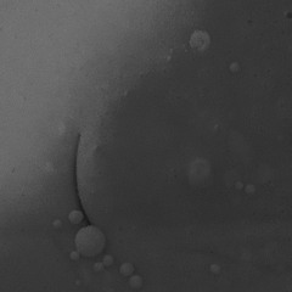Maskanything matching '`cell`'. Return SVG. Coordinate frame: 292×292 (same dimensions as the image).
<instances>
[{"mask_svg":"<svg viewBox=\"0 0 292 292\" xmlns=\"http://www.w3.org/2000/svg\"><path fill=\"white\" fill-rule=\"evenodd\" d=\"M83 218H84L83 212L82 210H78V209L72 210L68 215V219L71 220V223H73V224H79L83 220Z\"/></svg>","mask_w":292,"mask_h":292,"instance_id":"obj_2","label":"cell"},{"mask_svg":"<svg viewBox=\"0 0 292 292\" xmlns=\"http://www.w3.org/2000/svg\"><path fill=\"white\" fill-rule=\"evenodd\" d=\"M103 266H105V264H103L102 262L95 263V264H94V270L95 271H101L103 269Z\"/></svg>","mask_w":292,"mask_h":292,"instance_id":"obj_6","label":"cell"},{"mask_svg":"<svg viewBox=\"0 0 292 292\" xmlns=\"http://www.w3.org/2000/svg\"><path fill=\"white\" fill-rule=\"evenodd\" d=\"M210 271H212V273H219V271H220V266L214 263V264L210 265Z\"/></svg>","mask_w":292,"mask_h":292,"instance_id":"obj_9","label":"cell"},{"mask_svg":"<svg viewBox=\"0 0 292 292\" xmlns=\"http://www.w3.org/2000/svg\"><path fill=\"white\" fill-rule=\"evenodd\" d=\"M129 283H130L132 287L137 288L142 285V279L139 276V275H133V276L130 278V280H129Z\"/></svg>","mask_w":292,"mask_h":292,"instance_id":"obj_4","label":"cell"},{"mask_svg":"<svg viewBox=\"0 0 292 292\" xmlns=\"http://www.w3.org/2000/svg\"><path fill=\"white\" fill-rule=\"evenodd\" d=\"M79 253H80V252H79L78 249H77V251H72V252L69 253V257H71L72 261H77L78 258H79Z\"/></svg>","mask_w":292,"mask_h":292,"instance_id":"obj_7","label":"cell"},{"mask_svg":"<svg viewBox=\"0 0 292 292\" xmlns=\"http://www.w3.org/2000/svg\"><path fill=\"white\" fill-rule=\"evenodd\" d=\"M210 44V37L206 30H195L190 37V46L196 51H205Z\"/></svg>","mask_w":292,"mask_h":292,"instance_id":"obj_1","label":"cell"},{"mask_svg":"<svg viewBox=\"0 0 292 292\" xmlns=\"http://www.w3.org/2000/svg\"><path fill=\"white\" fill-rule=\"evenodd\" d=\"M54 226H55V228H60V226H61V220H55V222H54Z\"/></svg>","mask_w":292,"mask_h":292,"instance_id":"obj_12","label":"cell"},{"mask_svg":"<svg viewBox=\"0 0 292 292\" xmlns=\"http://www.w3.org/2000/svg\"><path fill=\"white\" fill-rule=\"evenodd\" d=\"M102 263L105 264V265H107V266L112 265V264H113V257H112L111 254H106V256L103 257Z\"/></svg>","mask_w":292,"mask_h":292,"instance_id":"obj_5","label":"cell"},{"mask_svg":"<svg viewBox=\"0 0 292 292\" xmlns=\"http://www.w3.org/2000/svg\"><path fill=\"white\" fill-rule=\"evenodd\" d=\"M239 69H240V66H239V63H236V62H235V63H231V64H230V71H231V72H237Z\"/></svg>","mask_w":292,"mask_h":292,"instance_id":"obj_10","label":"cell"},{"mask_svg":"<svg viewBox=\"0 0 292 292\" xmlns=\"http://www.w3.org/2000/svg\"><path fill=\"white\" fill-rule=\"evenodd\" d=\"M254 190H256V189H254V186H253V185H251V184H248V185H246V186H245V191L247 193H253Z\"/></svg>","mask_w":292,"mask_h":292,"instance_id":"obj_8","label":"cell"},{"mask_svg":"<svg viewBox=\"0 0 292 292\" xmlns=\"http://www.w3.org/2000/svg\"><path fill=\"white\" fill-rule=\"evenodd\" d=\"M235 188H236V189H244V184H242L241 181H237L236 184H235Z\"/></svg>","mask_w":292,"mask_h":292,"instance_id":"obj_11","label":"cell"},{"mask_svg":"<svg viewBox=\"0 0 292 292\" xmlns=\"http://www.w3.org/2000/svg\"><path fill=\"white\" fill-rule=\"evenodd\" d=\"M119 271L123 276H129V275H132L134 273V266L132 265L130 263H123V264L120 265Z\"/></svg>","mask_w":292,"mask_h":292,"instance_id":"obj_3","label":"cell"}]
</instances>
